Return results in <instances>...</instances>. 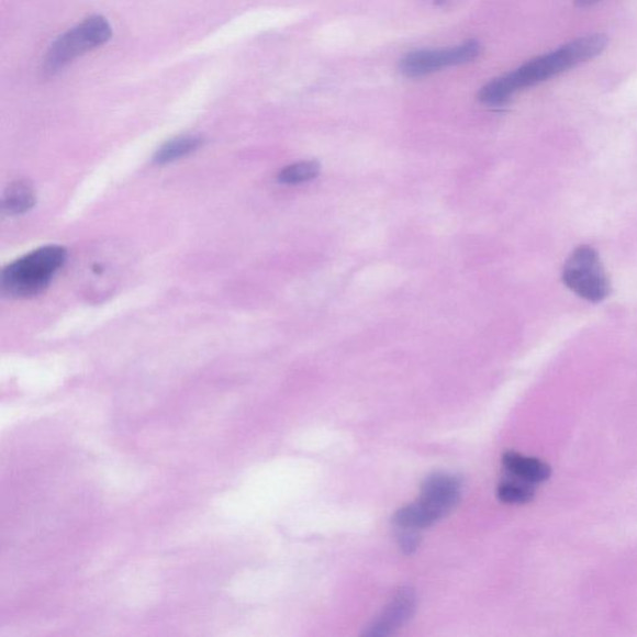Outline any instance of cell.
I'll return each instance as SVG.
<instances>
[{
  "label": "cell",
  "instance_id": "7c38bea8",
  "mask_svg": "<svg viewBox=\"0 0 637 637\" xmlns=\"http://www.w3.org/2000/svg\"><path fill=\"white\" fill-rule=\"evenodd\" d=\"M321 174V165L316 161H303L290 165L280 171L278 180L284 185H299L314 180Z\"/></svg>",
  "mask_w": 637,
  "mask_h": 637
},
{
  "label": "cell",
  "instance_id": "3957f363",
  "mask_svg": "<svg viewBox=\"0 0 637 637\" xmlns=\"http://www.w3.org/2000/svg\"><path fill=\"white\" fill-rule=\"evenodd\" d=\"M111 35V25L104 16L88 18L53 43L45 56L44 74L46 77H53L78 56L108 43Z\"/></svg>",
  "mask_w": 637,
  "mask_h": 637
},
{
  "label": "cell",
  "instance_id": "277c9868",
  "mask_svg": "<svg viewBox=\"0 0 637 637\" xmlns=\"http://www.w3.org/2000/svg\"><path fill=\"white\" fill-rule=\"evenodd\" d=\"M563 282L580 298L603 302L611 293V283L594 248L582 246L571 253L563 269Z\"/></svg>",
  "mask_w": 637,
  "mask_h": 637
},
{
  "label": "cell",
  "instance_id": "4fadbf2b",
  "mask_svg": "<svg viewBox=\"0 0 637 637\" xmlns=\"http://www.w3.org/2000/svg\"><path fill=\"white\" fill-rule=\"evenodd\" d=\"M398 541L401 550L404 551L405 555H412V552H414L418 547L420 534L417 530L399 529Z\"/></svg>",
  "mask_w": 637,
  "mask_h": 637
},
{
  "label": "cell",
  "instance_id": "7a4b0ae2",
  "mask_svg": "<svg viewBox=\"0 0 637 637\" xmlns=\"http://www.w3.org/2000/svg\"><path fill=\"white\" fill-rule=\"evenodd\" d=\"M65 259L67 252L59 246H45L27 253L3 269L0 279L3 293L21 299L41 294L64 266Z\"/></svg>",
  "mask_w": 637,
  "mask_h": 637
},
{
  "label": "cell",
  "instance_id": "5b68a950",
  "mask_svg": "<svg viewBox=\"0 0 637 637\" xmlns=\"http://www.w3.org/2000/svg\"><path fill=\"white\" fill-rule=\"evenodd\" d=\"M481 54V45L476 41L435 51L410 53L400 62V71L407 78L416 79L426 75L471 63Z\"/></svg>",
  "mask_w": 637,
  "mask_h": 637
},
{
  "label": "cell",
  "instance_id": "5bb4252c",
  "mask_svg": "<svg viewBox=\"0 0 637 637\" xmlns=\"http://www.w3.org/2000/svg\"><path fill=\"white\" fill-rule=\"evenodd\" d=\"M597 2H599V0H575V3L579 7H590V5H593Z\"/></svg>",
  "mask_w": 637,
  "mask_h": 637
},
{
  "label": "cell",
  "instance_id": "9c48e42d",
  "mask_svg": "<svg viewBox=\"0 0 637 637\" xmlns=\"http://www.w3.org/2000/svg\"><path fill=\"white\" fill-rule=\"evenodd\" d=\"M35 204V192L30 182L18 181L8 186L3 195V211L9 215L26 213Z\"/></svg>",
  "mask_w": 637,
  "mask_h": 637
},
{
  "label": "cell",
  "instance_id": "52a82bcc",
  "mask_svg": "<svg viewBox=\"0 0 637 637\" xmlns=\"http://www.w3.org/2000/svg\"><path fill=\"white\" fill-rule=\"evenodd\" d=\"M416 595L414 590L409 588L401 589L385 611L375 621L368 630L364 633L367 636L381 637L389 636L405 625L415 614Z\"/></svg>",
  "mask_w": 637,
  "mask_h": 637
},
{
  "label": "cell",
  "instance_id": "30bf717a",
  "mask_svg": "<svg viewBox=\"0 0 637 637\" xmlns=\"http://www.w3.org/2000/svg\"><path fill=\"white\" fill-rule=\"evenodd\" d=\"M202 138L197 136H181L166 143L155 155V161L159 165L174 163L178 158L189 156L200 148Z\"/></svg>",
  "mask_w": 637,
  "mask_h": 637
},
{
  "label": "cell",
  "instance_id": "6da1fadb",
  "mask_svg": "<svg viewBox=\"0 0 637 637\" xmlns=\"http://www.w3.org/2000/svg\"><path fill=\"white\" fill-rule=\"evenodd\" d=\"M606 45L607 37L603 34L579 37L487 83L478 93V99L485 105L501 107L510 101L515 92L538 86L543 81L596 58L604 52Z\"/></svg>",
  "mask_w": 637,
  "mask_h": 637
},
{
  "label": "cell",
  "instance_id": "8992f818",
  "mask_svg": "<svg viewBox=\"0 0 637 637\" xmlns=\"http://www.w3.org/2000/svg\"><path fill=\"white\" fill-rule=\"evenodd\" d=\"M461 481L448 473H435L426 478L416 502L429 524L446 517L461 499Z\"/></svg>",
  "mask_w": 637,
  "mask_h": 637
},
{
  "label": "cell",
  "instance_id": "8fae6325",
  "mask_svg": "<svg viewBox=\"0 0 637 637\" xmlns=\"http://www.w3.org/2000/svg\"><path fill=\"white\" fill-rule=\"evenodd\" d=\"M536 495L534 484L513 477L512 480H504L499 485V499L509 504L528 503Z\"/></svg>",
  "mask_w": 637,
  "mask_h": 637
},
{
  "label": "cell",
  "instance_id": "ba28073f",
  "mask_svg": "<svg viewBox=\"0 0 637 637\" xmlns=\"http://www.w3.org/2000/svg\"><path fill=\"white\" fill-rule=\"evenodd\" d=\"M502 463L513 477L532 484L546 482L551 473L550 467L546 462L515 452L505 454Z\"/></svg>",
  "mask_w": 637,
  "mask_h": 637
}]
</instances>
